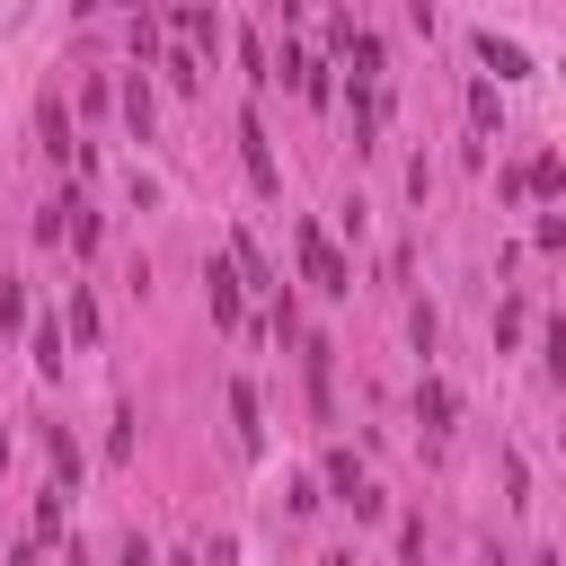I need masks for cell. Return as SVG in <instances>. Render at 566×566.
<instances>
[{
    "label": "cell",
    "mask_w": 566,
    "mask_h": 566,
    "mask_svg": "<svg viewBox=\"0 0 566 566\" xmlns=\"http://www.w3.org/2000/svg\"><path fill=\"white\" fill-rule=\"evenodd\" d=\"M292 248H301V274H310L327 301H345V292H354V274H345V256H336V239H327L318 221H301V230H292Z\"/></svg>",
    "instance_id": "6da1fadb"
},
{
    "label": "cell",
    "mask_w": 566,
    "mask_h": 566,
    "mask_svg": "<svg viewBox=\"0 0 566 566\" xmlns=\"http://www.w3.org/2000/svg\"><path fill=\"white\" fill-rule=\"evenodd\" d=\"M239 159H248L256 195H274V186H283V177H274V150H265V124H256V115H239Z\"/></svg>",
    "instance_id": "7a4b0ae2"
},
{
    "label": "cell",
    "mask_w": 566,
    "mask_h": 566,
    "mask_svg": "<svg viewBox=\"0 0 566 566\" xmlns=\"http://www.w3.org/2000/svg\"><path fill=\"white\" fill-rule=\"evenodd\" d=\"M177 44H186V53H212V44H221V18H212L203 0H177Z\"/></svg>",
    "instance_id": "3957f363"
},
{
    "label": "cell",
    "mask_w": 566,
    "mask_h": 566,
    "mask_svg": "<svg viewBox=\"0 0 566 566\" xmlns=\"http://www.w3.org/2000/svg\"><path fill=\"white\" fill-rule=\"evenodd\" d=\"M327 486H336V495H345L354 513H380V495L363 486V469H354V451H327Z\"/></svg>",
    "instance_id": "277c9868"
},
{
    "label": "cell",
    "mask_w": 566,
    "mask_h": 566,
    "mask_svg": "<svg viewBox=\"0 0 566 566\" xmlns=\"http://www.w3.org/2000/svg\"><path fill=\"white\" fill-rule=\"evenodd\" d=\"M478 62H486V71H495V80H522V71H531V53H522V44H513V35H495V27H486V35H478Z\"/></svg>",
    "instance_id": "5b68a950"
},
{
    "label": "cell",
    "mask_w": 566,
    "mask_h": 566,
    "mask_svg": "<svg viewBox=\"0 0 566 566\" xmlns=\"http://www.w3.org/2000/svg\"><path fill=\"white\" fill-rule=\"evenodd\" d=\"M230 424H239V451L265 442V424H256V389H248V380H230Z\"/></svg>",
    "instance_id": "8992f818"
},
{
    "label": "cell",
    "mask_w": 566,
    "mask_h": 566,
    "mask_svg": "<svg viewBox=\"0 0 566 566\" xmlns=\"http://www.w3.org/2000/svg\"><path fill=\"white\" fill-rule=\"evenodd\" d=\"M203 283H212V318H221V327H239V274H230V265H212Z\"/></svg>",
    "instance_id": "52a82bcc"
},
{
    "label": "cell",
    "mask_w": 566,
    "mask_h": 566,
    "mask_svg": "<svg viewBox=\"0 0 566 566\" xmlns=\"http://www.w3.org/2000/svg\"><path fill=\"white\" fill-rule=\"evenodd\" d=\"M416 416H424V433H451V389L424 380V389H416Z\"/></svg>",
    "instance_id": "ba28073f"
},
{
    "label": "cell",
    "mask_w": 566,
    "mask_h": 566,
    "mask_svg": "<svg viewBox=\"0 0 566 566\" xmlns=\"http://www.w3.org/2000/svg\"><path fill=\"white\" fill-rule=\"evenodd\" d=\"M283 71H292V88H301V97H310V106H318V97H327V71H318V62H310V53H283Z\"/></svg>",
    "instance_id": "9c48e42d"
},
{
    "label": "cell",
    "mask_w": 566,
    "mask_h": 566,
    "mask_svg": "<svg viewBox=\"0 0 566 566\" xmlns=\"http://www.w3.org/2000/svg\"><path fill=\"white\" fill-rule=\"evenodd\" d=\"M124 124L150 142V80H124Z\"/></svg>",
    "instance_id": "30bf717a"
},
{
    "label": "cell",
    "mask_w": 566,
    "mask_h": 566,
    "mask_svg": "<svg viewBox=\"0 0 566 566\" xmlns=\"http://www.w3.org/2000/svg\"><path fill=\"white\" fill-rule=\"evenodd\" d=\"M168 80H177V88H195V80H203V53H186V44H177V53H168Z\"/></svg>",
    "instance_id": "8fae6325"
},
{
    "label": "cell",
    "mask_w": 566,
    "mask_h": 566,
    "mask_svg": "<svg viewBox=\"0 0 566 566\" xmlns=\"http://www.w3.org/2000/svg\"><path fill=\"white\" fill-rule=\"evenodd\" d=\"M18 318H27V292H18V283H0V327H18Z\"/></svg>",
    "instance_id": "7c38bea8"
},
{
    "label": "cell",
    "mask_w": 566,
    "mask_h": 566,
    "mask_svg": "<svg viewBox=\"0 0 566 566\" xmlns=\"http://www.w3.org/2000/svg\"><path fill=\"white\" fill-rule=\"evenodd\" d=\"M71 9H106V0H71Z\"/></svg>",
    "instance_id": "4fadbf2b"
},
{
    "label": "cell",
    "mask_w": 566,
    "mask_h": 566,
    "mask_svg": "<svg viewBox=\"0 0 566 566\" xmlns=\"http://www.w3.org/2000/svg\"><path fill=\"white\" fill-rule=\"evenodd\" d=\"M0 460H9V433H0Z\"/></svg>",
    "instance_id": "5bb4252c"
}]
</instances>
